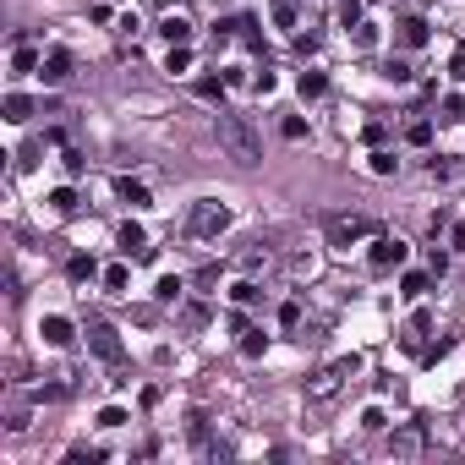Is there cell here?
I'll return each instance as SVG.
<instances>
[{
	"instance_id": "6da1fadb",
	"label": "cell",
	"mask_w": 465,
	"mask_h": 465,
	"mask_svg": "<svg viewBox=\"0 0 465 465\" xmlns=\"http://www.w3.org/2000/svg\"><path fill=\"white\" fill-rule=\"evenodd\" d=\"M213 131H219V143L230 148V159H235V165H257V159H263V143H257V131L247 126L241 115L219 110V115H213Z\"/></svg>"
},
{
	"instance_id": "7a4b0ae2",
	"label": "cell",
	"mask_w": 465,
	"mask_h": 465,
	"mask_svg": "<svg viewBox=\"0 0 465 465\" xmlns=\"http://www.w3.org/2000/svg\"><path fill=\"white\" fill-rule=\"evenodd\" d=\"M356 372H361V361H356V356H339L334 367H323V372H317V378L307 383V394H312V400H329L339 383H345V378H356Z\"/></svg>"
},
{
	"instance_id": "3957f363",
	"label": "cell",
	"mask_w": 465,
	"mask_h": 465,
	"mask_svg": "<svg viewBox=\"0 0 465 465\" xmlns=\"http://www.w3.org/2000/svg\"><path fill=\"white\" fill-rule=\"evenodd\" d=\"M187 230H192V235H219V230H230V208H225V203H213V197H203V203L192 208Z\"/></svg>"
},
{
	"instance_id": "277c9868",
	"label": "cell",
	"mask_w": 465,
	"mask_h": 465,
	"mask_svg": "<svg viewBox=\"0 0 465 465\" xmlns=\"http://www.w3.org/2000/svg\"><path fill=\"white\" fill-rule=\"evenodd\" d=\"M88 345H93V356L121 361V339H115V329H110V323H88Z\"/></svg>"
},
{
	"instance_id": "5b68a950",
	"label": "cell",
	"mask_w": 465,
	"mask_h": 465,
	"mask_svg": "<svg viewBox=\"0 0 465 465\" xmlns=\"http://www.w3.org/2000/svg\"><path fill=\"white\" fill-rule=\"evenodd\" d=\"M422 427H400V432H394V438H389V454H394V460H416V454H422Z\"/></svg>"
},
{
	"instance_id": "8992f818",
	"label": "cell",
	"mask_w": 465,
	"mask_h": 465,
	"mask_svg": "<svg viewBox=\"0 0 465 465\" xmlns=\"http://www.w3.org/2000/svg\"><path fill=\"white\" fill-rule=\"evenodd\" d=\"M39 334H44V345H55V351H66V345H71V317H44L39 323Z\"/></svg>"
},
{
	"instance_id": "52a82bcc",
	"label": "cell",
	"mask_w": 465,
	"mask_h": 465,
	"mask_svg": "<svg viewBox=\"0 0 465 465\" xmlns=\"http://www.w3.org/2000/svg\"><path fill=\"white\" fill-rule=\"evenodd\" d=\"M367 230H372L367 219H334V225H329V235H334V247H345V241H356V235H367Z\"/></svg>"
},
{
	"instance_id": "ba28073f",
	"label": "cell",
	"mask_w": 465,
	"mask_h": 465,
	"mask_svg": "<svg viewBox=\"0 0 465 465\" xmlns=\"http://www.w3.org/2000/svg\"><path fill=\"white\" fill-rule=\"evenodd\" d=\"M66 71H71V55H66V49H49V55H44V71H39V77H44V83H61Z\"/></svg>"
},
{
	"instance_id": "9c48e42d",
	"label": "cell",
	"mask_w": 465,
	"mask_h": 465,
	"mask_svg": "<svg viewBox=\"0 0 465 465\" xmlns=\"http://www.w3.org/2000/svg\"><path fill=\"white\" fill-rule=\"evenodd\" d=\"M115 241H121V252H126V257H143V252H148V235L137 230V225H121Z\"/></svg>"
},
{
	"instance_id": "30bf717a",
	"label": "cell",
	"mask_w": 465,
	"mask_h": 465,
	"mask_svg": "<svg viewBox=\"0 0 465 465\" xmlns=\"http://www.w3.org/2000/svg\"><path fill=\"white\" fill-rule=\"evenodd\" d=\"M405 257V241H372V269H389Z\"/></svg>"
},
{
	"instance_id": "8fae6325",
	"label": "cell",
	"mask_w": 465,
	"mask_h": 465,
	"mask_svg": "<svg viewBox=\"0 0 465 465\" xmlns=\"http://www.w3.org/2000/svg\"><path fill=\"white\" fill-rule=\"evenodd\" d=\"M159 33H165L170 44H187L192 39V22L187 17H165V22H159Z\"/></svg>"
},
{
	"instance_id": "7c38bea8",
	"label": "cell",
	"mask_w": 465,
	"mask_h": 465,
	"mask_svg": "<svg viewBox=\"0 0 465 465\" xmlns=\"http://www.w3.org/2000/svg\"><path fill=\"white\" fill-rule=\"evenodd\" d=\"M28 115H33V99H28V93H11V99H6V121H28Z\"/></svg>"
},
{
	"instance_id": "4fadbf2b",
	"label": "cell",
	"mask_w": 465,
	"mask_h": 465,
	"mask_svg": "<svg viewBox=\"0 0 465 465\" xmlns=\"http://www.w3.org/2000/svg\"><path fill=\"white\" fill-rule=\"evenodd\" d=\"M400 44H411V49H416V44H427V22H422V17L400 22Z\"/></svg>"
},
{
	"instance_id": "5bb4252c",
	"label": "cell",
	"mask_w": 465,
	"mask_h": 465,
	"mask_svg": "<svg viewBox=\"0 0 465 465\" xmlns=\"http://www.w3.org/2000/svg\"><path fill=\"white\" fill-rule=\"evenodd\" d=\"M115 192H121V197H126L131 208H143V203H148V192L137 187V181H126V175H121V181H115Z\"/></svg>"
},
{
	"instance_id": "9a60e30c",
	"label": "cell",
	"mask_w": 465,
	"mask_h": 465,
	"mask_svg": "<svg viewBox=\"0 0 465 465\" xmlns=\"http://www.w3.org/2000/svg\"><path fill=\"white\" fill-rule=\"evenodd\" d=\"M33 66H39V55H33V49H28V44H22L17 55H11V71H17V77H28V71H33Z\"/></svg>"
},
{
	"instance_id": "2e32d148",
	"label": "cell",
	"mask_w": 465,
	"mask_h": 465,
	"mask_svg": "<svg viewBox=\"0 0 465 465\" xmlns=\"http://www.w3.org/2000/svg\"><path fill=\"white\" fill-rule=\"evenodd\" d=\"M323 71H301V99H317V93H323Z\"/></svg>"
},
{
	"instance_id": "e0dca14e",
	"label": "cell",
	"mask_w": 465,
	"mask_h": 465,
	"mask_svg": "<svg viewBox=\"0 0 465 465\" xmlns=\"http://www.w3.org/2000/svg\"><path fill=\"white\" fill-rule=\"evenodd\" d=\"M153 296H159V301H175V296H181V279H175V274H165V279H159V290H153Z\"/></svg>"
},
{
	"instance_id": "ac0fdd59",
	"label": "cell",
	"mask_w": 465,
	"mask_h": 465,
	"mask_svg": "<svg viewBox=\"0 0 465 465\" xmlns=\"http://www.w3.org/2000/svg\"><path fill=\"white\" fill-rule=\"evenodd\" d=\"M219 93H225V83H219V77H203V83H197V99H208V105L219 99Z\"/></svg>"
},
{
	"instance_id": "d6986e66",
	"label": "cell",
	"mask_w": 465,
	"mask_h": 465,
	"mask_svg": "<svg viewBox=\"0 0 465 465\" xmlns=\"http://www.w3.org/2000/svg\"><path fill=\"white\" fill-rule=\"evenodd\" d=\"M274 17H279V28H290L296 22V0H274Z\"/></svg>"
},
{
	"instance_id": "ffe728a7",
	"label": "cell",
	"mask_w": 465,
	"mask_h": 465,
	"mask_svg": "<svg viewBox=\"0 0 465 465\" xmlns=\"http://www.w3.org/2000/svg\"><path fill=\"white\" fill-rule=\"evenodd\" d=\"M263 351H269V339H263V334H247V339H241V356H263Z\"/></svg>"
},
{
	"instance_id": "44dd1931",
	"label": "cell",
	"mask_w": 465,
	"mask_h": 465,
	"mask_svg": "<svg viewBox=\"0 0 465 465\" xmlns=\"http://www.w3.org/2000/svg\"><path fill=\"white\" fill-rule=\"evenodd\" d=\"M49 203H55V208H61V213H71V208H77V192H71V187H61V192H55V197H49Z\"/></svg>"
},
{
	"instance_id": "7402d4cb",
	"label": "cell",
	"mask_w": 465,
	"mask_h": 465,
	"mask_svg": "<svg viewBox=\"0 0 465 465\" xmlns=\"http://www.w3.org/2000/svg\"><path fill=\"white\" fill-rule=\"evenodd\" d=\"M400 290H405V296H422V290H427V274H405Z\"/></svg>"
},
{
	"instance_id": "603a6c76",
	"label": "cell",
	"mask_w": 465,
	"mask_h": 465,
	"mask_svg": "<svg viewBox=\"0 0 465 465\" xmlns=\"http://www.w3.org/2000/svg\"><path fill=\"white\" fill-rule=\"evenodd\" d=\"M105 285H110V290H115V296H121V290H126V269L115 263V269H110V274H105Z\"/></svg>"
},
{
	"instance_id": "cb8c5ba5",
	"label": "cell",
	"mask_w": 465,
	"mask_h": 465,
	"mask_svg": "<svg viewBox=\"0 0 465 465\" xmlns=\"http://www.w3.org/2000/svg\"><path fill=\"white\" fill-rule=\"evenodd\" d=\"M339 22H345V28H356V22H361V6H356V0H345V6H339Z\"/></svg>"
},
{
	"instance_id": "d4e9b609",
	"label": "cell",
	"mask_w": 465,
	"mask_h": 465,
	"mask_svg": "<svg viewBox=\"0 0 465 465\" xmlns=\"http://www.w3.org/2000/svg\"><path fill=\"white\" fill-rule=\"evenodd\" d=\"M66 274H71V279H88V274H93V257H71V269H66Z\"/></svg>"
},
{
	"instance_id": "484cf974",
	"label": "cell",
	"mask_w": 465,
	"mask_h": 465,
	"mask_svg": "<svg viewBox=\"0 0 465 465\" xmlns=\"http://www.w3.org/2000/svg\"><path fill=\"white\" fill-rule=\"evenodd\" d=\"M361 427H367V432H378V427H383V411H378V405H367V411H361Z\"/></svg>"
},
{
	"instance_id": "4316f807",
	"label": "cell",
	"mask_w": 465,
	"mask_h": 465,
	"mask_svg": "<svg viewBox=\"0 0 465 465\" xmlns=\"http://www.w3.org/2000/svg\"><path fill=\"white\" fill-rule=\"evenodd\" d=\"M99 427H126V411H121V405H110L105 416H99Z\"/></svg>"
},
{
	"instance_id": "83f0119b",
	"label": "cell",
	"mask_w": 465,
	"mask_h": 465,
	"mask_svg": "<svg viewBox=\"0 0 465 465\" xmlns=\"http://www.w3.org/2000/svg\"><path fill=\"white\" fill-rule=\"evenodd\" d=\"M454 77H460V83H465V49H460V55H454Z\"/></svg>"
}]
</instances>
